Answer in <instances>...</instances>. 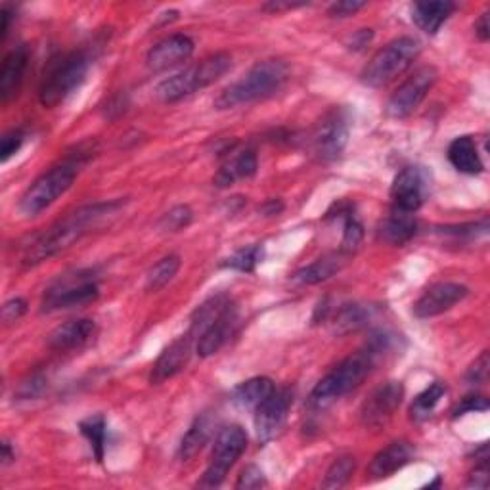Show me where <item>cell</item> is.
<instances>
[{
  "label": "cell",
  "mask_w": 490,
  "mask_h": 490,
  "mask_svg": "<svg viewBox=\"0 0 490 490\" xmlns=\"http://www.w3.org/2000/svg\"><path fill=\"white\" fill-rule=\"evenodd\" d=\"M121 207L122 202H105L77 209L69 217L31 240V243L25 245L22 263L25 267H35L41 265L42 260H49L54 255L69 250L75 241H79L92 228L100 226L110 217H115Z\"/></svg>",
  "instance_id": "cell-1"
},
{
  "label": "cell",
  "mask_w": 490,
  "mask_h": 490,
  "mask_svg": "<svg viewBox=\"0 0 490 490\" xmlns=\"http://www.w3.org/2000/svg\"><path fill=\"white\" fill-rule=\"evenodd\" d=\"M393 337L387 333H376L368 345L337 364L330 374L322 377L311 393V403L316 408H328L340 401L350 391H355L360 383L370 376L381 352L389 350Z\"/></svg>",
  "instance_id": "cell-2"
},
{
  "label": "cell",
  "mask_w": 490,
  "mask_h": 490,
  "mask_svg": "<svg viewBox=\"0 0 490 490\" xmlns=\"http://www.w3.org/2000/svg\"><path fill=\"white\" fill-rule=\"evenodd\" d=\"M289 79V68L282 59H265L255 64L240 81L228 85L214 100L217 110H234L276 95Z\"/></svg>",
  "instance_id": "cell-3"
},
{
  "label": "cell",
  "mask_w": 490,
  "mask_h": 490,
  "mask_svg": "<svg viewBox=\"0 0 490 490\" xmlns=\"http://www.w3.org/2000/svg\"><path fill=\"white\" fill-rule=\"evenodd\" d=\"M230 68H232V56L226 52L211 54L202 61H197V64L168 77V79H163L156 88V96L163 104H173L182 98H188L195 95L197 90H204L209 85L217 83L221 77L230 71Z\"/></svg>",
  "instance_id": "cell-4"
},
{
  "label": "cell",
  "mask_w": 490,
  "mask_h": 490,
  "mask_svg": "<svg viewBox=\"0 0 490 490\" xmlns=\"http://www.w3.org/2000/svg\"><path fill=\"white\" fill-rule=\"evenodd\" d=\"M420 42L412 37H401L389 42L368 61L360 75L362 83L372 88L387 86L413 64V59L420 56Z\"/></svg>",
  "instance_id": "cell-5"
},
{
  "label": "cell",
  "mask_w": 490,
  "mask_h": 490,
  "mask_svg": "<svg viewBox=\"0 0 490 490\" xmlns=\"http://www.w3.org/2000/svg\"><path fill=\"white\" fill-rule=\"evenodd\" d=\"M90 69V59L85 52H71L61 56L50 71L46 73L39 90V102L44 107L64 104L75 90H79Z\"/></svg>",
  "instance_id": "cell-6"
},
{
  "label": "cell",
  "mask_w": 490,
  "mask_h": 490,
  "mask_svg": "<svg viewBox=\"0 0 490 490\" xmlns=\"http://www.w3.org/2000/svg\"><path fill=\"white\" fill-rule=\"evenodd\" d=\"M248 449V433L243 431L240 425L224 427L222 431L214 439L211 462L199 479V488H217L224 483L228 471L234 467V464L241 458V454Z\"/></svg>",
  "instance_id": "cell-7"
},
{
  "label": "cell",
  "mask_w": 490,
  "mask_h": 490,
  "mask_svg": "<svg viewBox=\"0 0 490 490\" xmlns=\"http://www.w3.org/2000/svg\"><path fill=\"white\" fill-rule=\"evenodd\" d=\"M75 177V165H59L46 171L22 195L18 205L20 213L23 217H35L42 213L73 186Z\"/></svg>",
  "instance_id": "cell-8"
},
{
  "label": "cell",
  "mask_w": 490,
  "mask_h": 490,
  "mask_svg": "<svg viewBox=\"0 0 490 490\" xmlns=\"http://www.w3.org/2000/svg\"><path fill=\"white\" fill-rule=\"evenodd\" d=\"M100 295V287L95 278L86 272H75L52 284L42 297V313L77 309L95 303Z\"/></svg>",
  "instance_id": "cell-9"
},
{
  "label": "cell",
  "mask_w": 490,
  "mask_h": 490,
  "mask_svg": "<svg viewBox=\"0 0 490 490\" xmlns=\"http://www.w3.org/2000/svg\"><path fill=\"white\" fill-rule=\"evenodd\" d=\"M437 77L439 73L433 66H425L420 68L418 71H413V75L408 77V79L393 92V96L387 102L386 113L393 119H404L412 115L422 105V102L429 95V90L433 88Z\"/></svg>",
  "instance_id": "cell-10"
},
{
  "label": "cell",
  "mask_w": 490,
  "mask_h": 490,
  "mask_svg": "<svg viewBox=\"0 0 490 490\" xmlns=\"http://www.w3.org/2000/svg\"><path fill=\"white\" fill-rule=\"evenodd\" d=\"M349 142V119L343 110H331L322 117L313 134L314 153L322 161H333Z\"/></svg>",
  "instance_id": "cell-11"
},
{
  "label": "cell",
  "mask_w": 490,
  "mask_h": 490,
  "mask_svg": "<svg viewBox=\"0 0 490 490\" xmlns=\"http://www.w3.org/2000/svg\"><path fill=\"white\" fill-rule=\"evenodd\" d=\"M294 395L289 389H274L267 401L255 410V431L260 442H270L286 427Z\"/></svg>",
  "instance_id": "cell-12"
},
{
  "label": "cell",
  "mask_w": 490,
  "mask_h": 490,
  "mask_svg": "<svg viewBox=\"0 0 490 490\" xmlns=\"http://www.w3.org/2000/svg\"><path fill=\"white\" fill-rule=\"evenodd\" d=\"M404 398V386L401 381H387L374 389L360 408V420L366 427H379L389 422L401 408Z\"/></svg>",
  "instance_id": "cell-13"
},
{
  "label": "cell",
  "mask_w": 490,
  "mask_h": 490,
  "mask_svg": "<svg viewBox=\"0 0 490 490\" xmlns=\"http://www.w3.org/2000/svg\"><path fill=\"white\" fill-rule=\"evenodd\" d=\"M469 295V289L458 282H439L427 287L422 297L413 303V316L425 320L450 311L452 306L462 303Z\"/></svg>",
  "instance_id": "cell-14"
},
{
  "label": "cell",
  "mask_w": 490,
  "mask_h": 490,
  "mask_svg": "<svg viewBox=\"0 0 490 490\" xmlns=\"http://www.w3.org/2000/svg\"><path fill=\"white\" fill-rule=\"evenodd\" d=\"M238 324V309L232 301L224 304V309L214 316L205 330L197 335L195 350L202 358H209L224 347V343L230 340V335L234 333Z\"/></svg>",
  "instance_id": "cell-15"
},
{
  "label": "cell",
  "mask_w": 490,
  "mask_h": 490,
  "mask_svg": "<svg viewBox=\"0 0 490 490\" xmlns=\"http://www.w3.org/2000/svg\"><path fill=\"white\" fill-rule=\"evenodd\" d=\"M391 197L393 209L404 211L410 214L416 213L427 197V182L420 168L416 167L403 168L393 180Z\"/></svg>",
  "instance_id": "cell-16"
},
{
  "label": "cell",
  "mask_w": 490,
  "mask_h": 490,
  "mask_svg": "<svg viewBox=\"0 0 490 490\" xmlns=\"http://www.w3.org/2000/svg\"><path fill=\"white\" fill-rule=\"evenodd\" d=\"M194 49L195 44L188 35L182 33L171 35L151 46L146 56V66L151 71H165L177 68L192 58Z\"/></svg>",
  "instance_id": "cell-17"
},
{
  "label": "cell",
  "mask_w": 490,
  "mask_h": 490,
  "mask_svg": "<svg viewBox=\"0 0 490 490\" xmlns=\"http://www.w3.org/2000/svg\"><path fill=\"white\" fill-rule=\"evenodd\" d=\"M192 341H194V335L188 331L186 335L178 337L177 341H173L171 345L163 349L159 358L151 368V374H150L151 386H161L163 381L175 377L188 366L192 357Z\"/></svg>",
  "instance_id": "cell-18"
},
{
  "label": "cell",
  "mask_w": 490,
  "mask_h": 490,
  "mask_svg": "<svg viewBox=\"0 0 490 490\" xmlns=\"http://www.w3.org/2000/svg\"><path fill=\"white\" fill-rule=\"evenodd\" d=\"M259 161H257V153L250 148L236 150L230 153L226 161L221 165L219 173L214 175L213 182L217 188H228L232 186L238 180H248L257 175Z\"/></svg>",
  "instance_id": "cell-19"
},
{
  "label": "cell",
  "mask_w": 490,
  "mask_h": 490,
  "mask_svg": "<svg viewBox=\"0 0 490 490\" xmlns=\"http://www.w3.org/2000/svg\"><path fill=\"white\" fill-rule=\"evenodd\" d=\"M96 333L95 320L90 318H77L69 320L66 324L58 326L49 335V347L54 350H73L86 345L92 335Z\"/></svg>",
  "instance_id": "cell-20"
},
{
  "label": "cell",
  "mask_w": 490,
  "mask_h": 490,
  "mask_svg": "<svg viewBox=\"0 0 490 490\" xmlns=\"http://www.w3.org/2000/svg\"><path fill=\"white\" fill-rule=\"evenodd\" d=\"M413 458V449L412 444L406 440H395L391 442L389 447H386L383 450H379L368 471L374 479H383L389 477V475L401 471L404 466H408Z\"/></svg>",
  "instance_id": "cell-21"
},
{
  "label": "cell",
  "mask_w": 490,
  "mask_h": 490,
  "mask_svg": "<svg viewBox=\"0 0 490 490\" xmlns=\"http://www.w3.org/2000/svg\"><path fill=\"white\" fill-rule=\"evenodd\" d=\"M27 61H29V52L25 46H18L14 49L3 64V71H0V100L5 104L10 102V98L15 96V92L20 90L23 75L27 69Z\"/></svg>",
  "instance_id": "cell-22"
},
{
  "label": "cell",
  "mask_w": 490,
  "mask_h": 490,
  "mask_svg": "<svg viewBox=\"0 0 490 490\" xmlns=\"http://www.w3.org/2000/svg\"><path fill=\"white\" fill-rule=\"evenodd\" d=\"M449 161L456 171L464 175H481L485 171V165L481 161L477 144L471 136H458L449 146Z\"/></svg>",
  "instance_id": "cell-23"
},
{
  "label": "cell",
  "mask_w": 490,
  "mask_h": 490,
  "mask_svg": "<svg viewBox=\"0 0 490 490\" xmlns=\"http://www.w3.org/2000/svg\"><path fill=\"white\" fill-rule=\"evenodd\" d=\"M456 6L449 0H437V3H416L412 6V22L416 23L423 33L437 35Z\"/></svg>",
  "instance_id": "cell-24"
},
{
  "label": "cell",
  "mask_w": 490,
  "mask_h": 490,
  "mask_svg": "<svg viewBox=\"0 0 490 490\" xmlns=\"http://www.w3.org/2000/svg\"><path fill=\"white\" fill-rule=\"evenodd\" d=\"M418 222L413 214L393 209L389 217L379 226V238L393 245H404L416 236Z\"/></svg>",
  "instance_id": "cell-25"
},
{
  "label": "cell",
  "mask_w": 490,
  "mask_h": 490,
  "mask_svg": "<svg viewBox=\"0 0 490 490\" xmlns=\"http://www.w3.org/2000/svg\"><path fill=\"white\" fill-rule=\"evenodd\" d=\"M345 260H347V255L343 253L326 255L314 260V263H311L309 267H303L301 270H297L294 274V280L301 286H314L320 282H326L343 268Z\"/></svg>",
  "instance_id": "cell-26"
},
{
  "label": "cell",
  "mask_w": 490,
  "mask_h": 490,
  "mask_svg": "<svg viewBox=\"0 0 490 490\" xmlns=\"http://www.w3.org/2000/svg\"><path fill=\"white\" fill-rule=\"evenodd\" d=\"M211 435H213V418L209 416V413H202V416H197L194 420L186 435H184L180 440L178 458L182 459V462H188V459H192L194 456L202 452L205 444L209 442Z\"/></svg>",
  "instance_id": "cell-27"
},
{
  "label": "cell",
  "mask_w": 490,
  "mask_h": 490,
  "mask_svg": "<svg viewBox=\"0 0 490 490\" xmlns=\"http://www.w3.org/2000/svg\"><path fill=\"white\" fill-rule=\"evenodd\" d=\"M274 389L276 386L270 377H265V376L251 377L248 381L240 383V386L234 389V403L240 404L241 408L255 412L274 393Z\"/></svg>",
  "instance_id": "cell-28"
},
{
  "label": "cell",
  "mask_w": 490,
  "mask_h": 490,
  "mask_svg": "<svg viewBox=\"0 0 490 490\" xmlns=\"http://www.w3.org/2000/svg\"><path fill=\"white\" fill-rule=\"evenodd\" d=\"M180 268V257L178 255H167L159 259L146 274V289L156 294V291L163 289L168 282H171Z\"/></svg>",
  "instance_id": "cell-29"
},
{
  "label": "cell",
  "mask_w": 490,
  "mask_h": 490,
  "mask_svg": "<svg viewBox=\"0 0 490 490\" xmlns=\"http://www.w3.org/2000/svg\"><path fill=\"white\" fill-rule=\"evenodd\" d=\"M81 433L85 435V439L90 442V449L95 458L98 462H104V454H105V447H107V423L104 416H90L86 420H83L79 423Z\"/></svg>",
  "instance_id": "cell-30"
},
{
  "label": "cell",
  "mask_w": 490,
  "mask_h": 490,
  "mask_svg": "<svg viewBox=\"0 0 490 490\" xmlns=\"http://www.w3.org/2000/svg\"><path fill=\"white\" fill-rule=\"evenodd\" d=\"M337 213H340V217L343 219V240H341V253L343 255H352L355 251H358L362 238H364V228L358 222V219L355 217V213L350 211V207H337Z\"/></svg>",
  "instance_id": "cell-31"
},
{
  "label": "cell",
  "mask_w": 490,
  "mask_h": 490,
  "mask_svg": "<svg viewBox=\"0 0 490 490\" xmlns=\"http://www.w3.org/2000/svg\"><path fill=\"white\" fill-rule=\"evenodd\" d=\"M444 393H447V387H444L442 383H431V386H429L427 389H423L416 396V401L412 403V408H410L412 418L416 422L427 420L429 416H431V412L437 408V404L440 403V398L444 396Z\"/></svg>",
  "instance_id": "cell-32"
},
{
  "label": "cell",
  "mask_w": 490,
  "mask_h": 490,
  "mask_svg": "<svg viewBox=\"0 0 490 490\" xmlns=\"http://www.w3.org/2000/svg\"><path fill=\"white\" fill-rule=\"evenodd\" d=\"M357 462L352 456H343L340 459H335V462L330 466V469L326 471V477L322 481V488H343L350 477L352 473H355Z\"/></svg>",
  "instance_id": "cell-33"
},
{
  "label": "cell",
  "mask_w": 490,
  "mask_h": 490,
  "mask_svg": "<svg viewBox=\"0 0 490 490\" xmlns=\"http://www.w3.org/2000/svg\"><path fill=\"white\" fill-rule=\"evenodd\" d=\"M368 318H370V311H366L360 304H345L343 309L337 313L335 318V330L340 333H349V331H357L362 328Z\"/></svg>",
  "instance_id": "cell-34"
},
{
  "label": "cell",
  "mask_w": 490,
  "mask_h": 490,
  "mask_svg": "<svg viewBox=\"0 0 490 490\" xmlns=\"http://www.w3.org/2000/svg\"><path fill=\"white\" fill-rule=\"evenodd\" d=\"M263 245H248V248H241L232 257H228L222 267L240 272H253L260 260H263Z\"/></svg>",
  "instance_id": "cell-35"
},
{
  "label": "cell",
  "mask_w": 490,
  "mask_h": 490,
  "mask_svg": "<svg viewBox=\"0 0 490 490\" xmlns=\"http://www.w3.org/2000/svg\"><path fill=\"white\" fill-rule=\"evenodd\" d=\"M192 219L194 213L188 205H177L163 214L159 221V228L165 230V232H180V230L190 226Z\"/></svg>",
  "instance_id": "cell-36"
},
{
  "label": "cell",
  "mask_w": 490,
  "mask_h": 490,
  "mask_svg": "<svg viewBox=\"0 0 490 490\" xmlns=\"http://www.w3.org/2000/svg\"><path fill=\"white\" fill-rule=\"evenodd\" d=\"M23 142H25L23 131L14 129V131L6 132L3 136V141H0V159H3V163L10 161V158H14L15 153H18L22 150Z\"/></svg>",
  "instance_id": "cell-37"
},
{
  "label": "cell",
  "mask_w": 490,
  "mask_h": 490,
  "mask_svg": "<svg viewBox=\"0 0 490 490\" xmlns=\"http://www.w3.org/2000/svg\"><path fill=\"white\" fill-rule=\"evenodd\" d=\"M267 477L263 469H259L257 466H248L241 473L236 481V488L240 490H253V488H263L267 486Z\"/></svg>",
  "instance_id": "cell-38"
},
{
  "label": "cell",
  "mask_w": 490,
  "mask_h": 490,
  "mask_svg": "<svg viewBox=\"0 0 490 490\" xmlns=\"http://www.w3.org/2000/svg\"><path fill=\"white\" fill-rule=\"evenodd\" d=\"M486 376H488V352L485 350L467 370L466 381L469 383V386H481V383L486 381Z\"/></svg>",
  "instance_id": "cell-39"
},
{
  "label": "cell",
  "mask_w": 490,
  "mask_h": 490,
  "mask_svg": "<svg viewBox=\"0 0 490 490\" xmlns=\"http://www.w3.org/2000/svg\"><path fill=\"white\" fill-rule=\"evenodd\" d=\"M46 387V379L39 374L31 376L29 379L22 381L20 387H18V396L22 398V401H27V398H35L39 396Z\"/></svg>",
  "instance_id": "cell-40"
},
{
  "label": "cell",
  "mask_w": 490,
  "mask_h": 490,
  "mask_svg": "<svg viewBox=\"0 0 490 490\" xmlns=\"http://www.w3.org/2000/svg\"><path fill=\"white\" fill-rule=\"evenodd\" d=\"M27 313V303L22 297H14L3 306V320L5 324H14Z\"/></svg>",
  "instance_id": "cell-41"
},
{
  "label": "cell",
  "mask_w": 490,
  "mask_h": 490,
  "mask_svg": "<svg viewBox=\"0 0 490 490\" xmlns=\"http://www.w3.org/2000/svg\"><path fill=\"white\" fill-rule=\"evenodd\" d=\"M364 6L366 3H360V0H341V3H333L328 8V15H331V18H349V15H355Z\"/></svg>",
  "instance_id": "cell-42"
},
{
  "label": "cell",
  "mask_w": 490,
  "mask_h": 490,
  "mask_svg": "<svg viewBox=\"0 0 490 490\" xmlns=\"http://www.w3.org/2000/svg\"><path fill=\"white\" fill-rule=\"evenodd\" d=\"M486 408H488L486 398H483V396H467V398H464L462 404H459L454 410V418L466 416V413H469V412H485Z\"/></svg>",
  "instance_id": "cell-43"
},
{
  "label": "cell",
  "mask_w": 490,
  "mask_h": 490,
  "mask_svg": "<svg viewBox=\"0 0 490 490\" xmlns=\"http://www.w3.org/2000/svg\"><path fill=\"white\" fill-rule=\"evenodd\" d=\"M304 6H309V3H289V0L286 3V0H272V3L263 5V10L270 14H280V12H289V10H297Z\"/></svg>",
  "instance_id": "cell-44"
},
{
  "label": "cell",
  "mask_w": 490,
  "mask_h": 490,
  "mask_svg": "<svg viewBox=\"0 0 490 490\" xmlns=\"http://www.w3.org/2000/svg\"><path fill=\"white\" fill-rule=\"evenodd\" d=\"M372 37H374V31H372V29H360L358 33H355V37L350 39V46H349V49H352V50H362L364 46L372 41Z\"/></svg>",
  "instance_id": "cell-45"
},
{
  "label": "cell",
  "mask_w": 490,
  "mask_h": 490,
  "mask_svg": "<svg viewBox=\"0 0 490 490\" xmlns=\"http://www.w3.org/2000/svg\"><path fill=\"white\" fill-rule=\"evenodd\" d=\"M469 486H475V488H486L488 486V467H486V464H483L481 467H477L473 471Z\"/></svg>",
  "instance_id": "cell-46"
},
{
  "label": "cell",
  "mask_w": 490,
  "mask_h": 490,
  "mask_svg": "<svg viewBox=\"0 0 490 490\" xmlns=\"http://www.w3.org/2000/svg\"><path fill=\"white\" fill-rule=\"evenodd\" d=\"M475 35L479 37V41L486 42L490 39V27H488V12H485L481 18L475 23Z\"/></svg>",
  "instance_id": "cell-47"
},
{
  "label": "cell",
  "mask_w": 490,
  "mask_h": 490,
  "mask_svg": "<svg viewBox=\"0 0 490 490\" xmlns=\"http://www.w3.org/2000/svg\"><path fill=\"white\" fill-rule=\"evenodd\" d=\"M284 211V204L278 202V199H268V202L260 207V213L265 214V217H274V214H278Z\"/></svg>",
  "instance_id": "cell-48"
},
{
  "label": "cell",
  "mask_w": 490,
  "mask_h": 490,
  "mask_svg": "<svg viewBox=\"0 0 490 490\" xmlns=\"http://www.w3.org/2000/svg\"><path fill=\"white\" fill-rule=\"evenodd\" d=\"M0 18H3V25H0V37L6 39L8 35V31H10V23H12V18H14V14L8 6H5L3 10H0Z\"/></svg>",
  "instance_id": "cell-49"
},
{
  "label": "cell",
  "mask_w": 490,
  "mask_h": 490,
  "mask_svg": "<svg viewBox=\"0 0 490 490\" xmlns=\"http://www.w3.org/2000/svg\"><path fill=\"white\" fill-rule=\"evenodd\" d=\"M12 459H15V454L12 452L10 442H8V440H5V442H3V464H5V466H8V464L12 462Z\"/></svg>",
  "instance_id": "cell-50"
}]
</instances>
